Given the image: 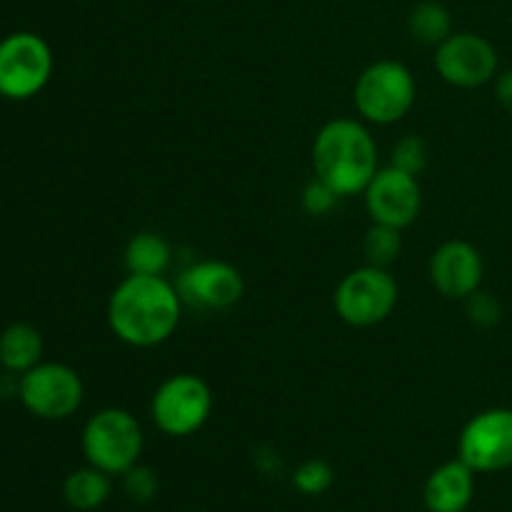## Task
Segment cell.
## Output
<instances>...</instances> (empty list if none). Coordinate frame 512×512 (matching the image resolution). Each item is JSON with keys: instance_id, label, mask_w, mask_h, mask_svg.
Listing matches in <instances>:
<instances>
[{"instance_id": "cell-1", "label": "cell", "mask_w": 512, "mask_h": 512, "mask_svg": "<svg viewBox=\"0 0 512 512\" xmlns=\"http://www.w3.org/2000/svg\"><path fill=\"white\" fill-rule=\"evenodd\" d=\"M183 315L178 288L165 275L128 273L108 298V328L130 348H155L175 335Z\"/></svg>"}, {"instance_id": "cell-2", "label": "cell", "mask_w": 512, "mask_h": 512, "mask_svg": "<svg viewBox=\"0 0 512 512\" xmlns=\"http://www.w3.org/2000/svg\"><path fill=\"white\" fill-rule=\"evenodd\" d=\"M313 170L340 198L365 193L380 170L378 143L365 120H328L313 140Z\"/></svg>"}, {"instance_id": "cell-3", "label": "cell", "mask_w": 512, "mask_h": 512, "mask_svg": "<svg viewBox=\"0 0 512 512\" xmlns=\"http://www.w3.org/2000/svg\"><path fill=\"white\" fill-rule=\"evenodd\" d=\"M418 98V83L413 70L393 58L370 63L358 75L353 88V103L360 120L373 125L400 123L413 110Z\"/></svg>"}, {"instance_id": "cell-4", "label": "cell", "mask_w": 512, "mask_h": 512, "mask_svg": "<svg viewBox=\"0 0 512 512\" xmlns=\"http://www.w3.org/2000/svg\"><path fill=\"white\" fill-rule=\"evenodd\" d=\"M80 445L88 465L108 475H123L140 463L145 435L130 410L103 408L88 418Z\"/></svg>"}, {"instance_id": "cell-5", "label": "cell", "mask_w": 512, "mask_h": 512, "mask_svg": "<svg viewBox=\"0 0 512 512\" xmlns=\"http://www.w3.org/2000/svg\"><path fill=\"white\" fill-rule=\"evenodd\" d=\"M400 288L390 268L360 265L343 275L333 295L338 318L350 328H375L398 308Z\"/></svg>"}, {"instance_id": "cell-6", "label": "cell", "mask_w": 512, "mask_h": 512, "mask_svg": "<svg viewBox=\"0 0 512 512\" xmlns=\"http://www.w3.org/2000/svg\"><path fill=\"white\" fill-rule=\"evenodd\" d=\"M213 415V390L200 375L175 373L155 388L150 418L168 438H190Z\"/></svg>"}, {"instance_id": "cell-7", "label": "cell", "mask_w": 512, "mask_h": 512, "mask_svg": "<svg viewBox=\"0 0 512 512\" xmlns=\"http://www.w3.org/2000/svg\"><path fill=\"white\" fill-rule=\"evenodd\" d=\"M55 58L48 40L38 33L18 30L0 40V95L8 100H30L43 93L53 78Z\"/></svg>"}, {"instance_id": "cell-8", "label": "cell", "mask_w": 512, "mask_h": 512, "mask_svg": "<svg viewBox=\"0 0 512 512\" xmlns=\"http://www.w3.org/2000/svg\"><path fill=\"white\" fill-rule=\"evenodd\" d=\"M85 385L78 370L65 363L40 360L28 373L18 375V400L38 420H68L80 410Z\"/></svg>"}, {"instance_id": "cell-9", "label": "cell", "mask_w": 512, "mask_h": 512, "mask_svg": "<svg viewBox=\"0 0 512 512\" xmlns=\"http://www.w3.org/2000/svg\"><path fill=\"white\" fill-rule=\"evenodd\" d=\"M458 458L475 473L512 468V408H488L460 430Z\"/></svg>"}, {"instance_id": "cell-10", "label": "cell", "mask_w": 512, "mask_h": 512, "mask_svg": "<svg viewBox=\"0 0 512 512\" xmlns=\"http://www.w3.org/2000/svg\"><path fill=\"white\" fill-rule=\"evenodd\" d=\"M435 70L453 88L473 90L488 85L500 73L498 50L478 33H453L435 48Z\"/></svg>"}, {"instance_id": "cell-11", "label": "cell", "mask_w": 512, "mask_h": 512, "mask_svg": "<svg viewBox=\"0 0 512 512\" xmlns=\"http://www.w3.org/2000/svg\"><path fill=\"white\" fill-rule=\"evenodd\" d=\"M175 288L183 305L210 313L238 305L245 293V280L243 273L228 260L208 258L180 270Z\"/></svg>"}, {"instance_id": "cell-12", "label": "cell", "mask_w": 512, "mask_h": 512, "mask_svg": "<svg viewBox=\"0 0 512 512\" xmlns=\"http://www.w3.org/2000/svg\"><path fill=\"white\" fill-rule=\"evenodd\" d=\"M365 210L370 220L405 230L418 220L423 210V188L418 178L403 170L385 165L365 188Z\"/></svg>"}, {"instance_id": "cell-13", "label": "cell", "mask_w": 512, "mask_h": 512, "mask_svg": "<svg viewBox=\"0 0 512 512\" xmlns=\"http://www.w3.org/2000/svg\"><path fill=\"white\" fill-rule=\"evenodd\" d=\"M433 288L450 300H465L478 293L485 278V260L468 240H445L428 260Z\"/></svg>"}, {"instance_id": "cell-14", "label": "cell", "mask_w": 512, "mask_h": 512, "mask_svg": "<svg viewBox=\"0 0 512 512\" xmlns=\"http://www.w3.org/2000/svg\"><path fill=\"white\" fill-rule=\"evenodd\" d=\"M475 475L460 458L435 468L423 485L425 508L428 512H465L473 503Z\"/></svg>"}, {"instance_id": "cell-15", "label": "cell", "mask_w": 512, "mask_h": 512, "mask_svg": "<svg viewBox=\"0 0 512 512\" xmlns=\"http://www.w3.org/2000/svg\"><path fill=\"white\" fill-rule=\"evenodd\" d=\"M43 360V335L28 323H13L0 333V368L13 375L28 373Z\"/></svg>"}, {"instance_id": "cell-16", "label": "cell", "mask_w": 512, "mask_h": 512, "mask_svg": "<svg viewBox=\"0 0 512 512\" xmlns=\"http://www.w3.org/2000/svg\"><path fill=\"white\" fill-rule=\"evenodd\" d=\"M173 260V248L168 240L153 230H140L128 240L123 263L128 273L135 275H165Z\"/></svg>"}, {"instance_id": "cell-17", "label": "cell", "mask_w": 512, "mask_h": 512, "mask_svg": "<svg viewBox=\"0 0 512 512\" xmlns=\"http://www.w3.org/2000/svg\"><path fill=\"white\" fill-rule=\"evenodd\" d=\"M113 475L103 473V470L85 465V468L73 470L63 483V498L65 503L78 512L98 510L108 503L110 493H113Z\"/></svg>"}, {"instance_id": "cell-18", "label": "cell", "mask_w": 512, "mask_h": 512, "mask_svg": "<svg viewBox=\"0 0 512 512\" xmlns=\"http://www.w3.org/2000/svg\"><path fill=\"white\" fill-rule=\"evenodd\" d=\"M408 30L418 43L438 48L448 35H453V15L438 0H423L410 10Z\"/></svg>"}, {"instance_id": "cell-19", "label": "cell", "mask_w": 512, "mask_h": 512, "mask_svg": "<svg viewBox=\"0 0 512 512\" xmlns=\"http://www.w3.org/2000/svg\"><path fill=\"white\" fill-rule=\"evenodd\" d=\"M403 253V230L373 223L363 238V255L368 265L390 268Z\"/></svg>"}, {"instance_id": "cell-20", "label": "cell", "mask_w": 512, "mask_h": 512, "mask_svg": "<svg viewBox=\"0 0 512 512\" xmlns=\"http://www.w3.org/2000/svg\"><path fill=\"white\" fill-rule=\"evenodd\" d=\"M333 483H335V470L333 465L323 458L303 460L293 473L295 490L303 495H323L333 488Z\"/></svg>"}, {"instance_id": "cell-21", "label": "cell", "mask_w": 512, "mask_h": 512, "mask_svg": "<svg viewBox=\"0 0 512 512\" xmlns=\"http://www.w3.org/2000/svg\"><path fill=\"white\" fill-rule=\"evenodd\" d=\"M390 165L418 178L428 168V143L420 135H405L390 150Z\"/></svg>"}, {"instance_id": "cell-22", "label": "cell", "mask_w": 512, "mask_h": 512, "mask_svg": "<svg viewBox=\"0 0 512 512\" xmlns=\"http://www.w3.org/2000/svg\"><path fill=\"white\" fill-rule=\"evenodd\" d=\"M120 478H123V493L138 505L150 503V500H153L160 490L158 473L143 463H135L133 468L125 470Z\"/></svg>"}, {"instance_id": "cell-23", "label": "cell", "mask_w": 512, "mask_h": 512, "mask_svg": "<svg viewBox=\"0 0 512 512\" xmlns=\"http://www.w3.org/2000/svg\"><path fill=\"white\" fill-rule=\"evenodd\" d=\"M340 195L330 188L328 183H323L320 178H313L308 185H305L303 195H300V205L308 215L313 218H323V215H330L340 203Z\"/></svg>"}, {"instance_id": "cell-24", "label": "cell", "mask_w": 512, "mask_h": 512, "mask_svg": "<svg viewBox=\"0 0 512 512\" xmlns=\"http://www.w3.org/2000/svg\"><path fill=\"white\" fill-rule=\"evenodd\" d=\"M465 310H468L470 323L478 328H493L503 318V305L485 290H478L470 298H465Z\"/></svg>"}, {"instance_id": "cell-25", "label": "cell", "mask_w": 512, "mask_h": 512, "mask_svg": "<svg viewBox=\"0 0 512 512\" xmlns=\"http://www.w3.org/2000/svg\"><path fill=\"white\" fill-rule=\"evenodd\" d=\"M495 98H498L500 108L512 115V68L495 75Z\"/></svg>"}]
</instances>
